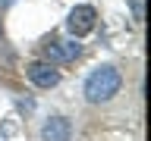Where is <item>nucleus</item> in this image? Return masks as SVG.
<instances>
[{
    "label": "nucleus",
    "instance_id": "obj_6",
    "mask_svg": "<svg viewBox=\"0 0 151 141\" xmlns=\"http://www.w3.org/2000/svg\"><path fill=\"white\" fill-rule=\"evenodd\" d=\"M132 9H135V19L142 22V19H145V13H142V0H132Z\"/></svg>",
    "mask_w": 151,
    "mask_h": 141
},
{
    "label": "nucleus",
    "instance_id": "obj_4",
    "mask_svg": "<svg viewBox=\"0 0 151 141\" xmlns=\"http://www.w3.org/2000/svg\"><path fill=\"white\" fill-rule=\"evenodd\" d=\"M79 53H82V47L76 44V41H50V44H44L47 63H69Z\"/></svg>",
    "mask_w": 151,
    "mask_h": 141
},
{
    "label": "nucleus",
    "instance_id": "obj_7",
    "mask_svg": "<svg viewBox=\"0 0 151 141\" xmlns=\"http://www.w3.org/2000/svg\"><path fill=\"white\" fill-rule=\"evenodd\" d=\"M0 35H3V25H0Z\"/></svg>",
    "mask_w": 151,
    "mask_h": 141
},
{
    "label": "nucleus",
    "instance_id": "obj_1",
    "mask_svg": "<svg viewBox=\"0 0 151 141\" xmlns=\"http://www.w3.org/2000/svg\"><path fill=\"white\" fill-rule=\"evenodd\" d=\"M123 85V75L116 66H101V69H94L88 75V82H85V100L88 103H107L113 94L120 91Z\"/></svg>",
    "mask_w": 151,
    "mask_h": 141
},
{
    "label": "nucleus",
    "instance_id": "obj_2",
    "mask_svg": "<svg viewBox=\"0 0 151 141\" xmlns=\"http://www.w3.org/2000/svg\"><path fill=\"white\" fill-rule=\"evenodd\" d=\"M94 19H98L94 6L82 3V6H76L73 13H69V19H66V28H69L76 38H85V35H91V31H94Z\"/></svg>",
    "mask_w": 151,
    "mask_h": 141
},
{
    "label": "nucleus",
    "instance_id": "obj_3",
    "mask_svg": "<svg viewBox=\"0 0 151 141\" xmlns=\"http://www.w3.org/2000/svg\"><path fill=\"white\" fill-rule=\"evenodd\" d=\"M25 75L32 78V85H38V88H54V85H60V72L54 69V63L35 60V63L25 66Z\"/></svg>",
    "mask_w": 151,
    "mask_h": 141
},
{
    "label": "nucleus",
    "instance_id": "obj_5",
    "mask_svg": "<svg viewBox=\"0 0 151 141\" xmlns=\"http://www.w3.org/2000/svg\"><path fill=\"white\" fill-rule=\"evenodd\" d=\"M73 138V125L66 116H50L41 125V141H69Z\"/></svg>",
    "mask_w": 151,
    "mask_h": 141
}]
</instances>
